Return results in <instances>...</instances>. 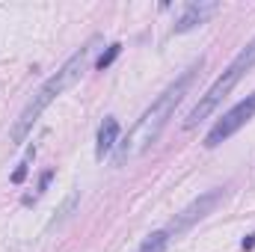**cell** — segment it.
<instances>
[{
  "instance_id": "9c48e42d",
  "label": "cell",
  "mask_w": 255,
  "mask_h": 252,
  "mask_svg": "<svg viewBox=\"0 0 255 252\" xmlns=\"http://www.w3.org/2000/svg\"><path fill=\"white\" fill-rule=\"evenodd\" d=\"M119 51H122V45H119V42H116V45H110V48H107V51H104V54L98 57V63H95V68H98V71H104L107 65H110L113 60H116V57H119Z\"/></svg>"
},
{
  "instance_id": "5b68a950",
  "label": "cell",
  "mask_w": 255,
  "mask_h": 252,
  "mask_svg": "<svg viewBox=\"0 0 255 252\" xmlns=\"http://www.w3.org/2000/svg\"><path fill=\"white\" fill-rule=\"evenodd\" d=\"M226 199V190H211V193H202L196 202H190L181 214H175V220L169 223V229H166V235H169V241H175V238H181V235H187L193 226L199 223V220H205L220 202Z\"/></svg>"
},
{
  "instance_id": "6da1fadb",
  "label": "cell",
  "mask_w": 255,
  "mask_h": 252,
  "mask_svg": "<svg viewBox=\"0 0 255 252\" xmlns=\"http://www.w3.org/2000/svg\"><path fill=\"white\" fill-rule=\"evenodd\" d=\"M199 68H202V60L187 68L139 119H136V125L130 127V133H128L125 139L116 145V154H113V166H125L128 160H133V157H139L157 136H160V130L166 127V122L172 119V113H175V107L184 101V95H187V89H190L193 77L199 74Z\"/></svg>"
},
{
  "instance_id": "ba28073f",
  "label": "cell",
  "mask_w": 255,
  "mask_h": 252,
  "mask_svg": "<svg viewBox=\"0 0 255 252\" xmlns=\"http://www.w3.org/2000/svg\"><path fill=\"white\" fill-rule=\"evenodd\" d=\"M166 247H169V235H166V229H163V232H151L136 252H166Z\"/></svg>"
},
{
  "instance_id": "277c9868",
  "label": "cell",
  "mask_w": 255,
  "mask_h": 252,
  "mask_svg": "<svg viewBox=\"0 0 255 252\" xmlns=\"http://www.w3.org/2000/svg\"><path fill=\"white\" fill-rule=\"evenodd\" d=\"M253 116H255V92L253 95H247L244 101H238V104H235V107L217 122V125L208 130V136H205V148H217V145H223L232 133H238V130L247 125Z\"/></svg>"
},
{
  "instance_id": "52a82bcc",
  "label": "cell",
  "mask_w": 255,
  "mask_h": 252,
  "mask_svg": "<svg viewBox=\"0 0 255 252\" xmlns=\"http://www.w3.org/2000/svg\"><path fill=\"white\" fill-rule=\"evenodd\" d=\"M116 139H119V122L113 116H107L101 127H98V139H95V157L104 160L113 148H116Z\"/></svg>"
},
{
  "instance_id": "7a4b0ae2",
  "label": "cell",
  "mask_w": 255,
  "mask_h": 252,
  "mask_svg": "<svg viewBox=\"0 0 255 252\" xmlns=\"http://www.w3.org/2000/svg\"><path fill=\"white\" fill-rule=\"evenodd\" d=\"M101 45V36H92L86 45H80V51H74L63 65H60V71L57 74H51L39 89H36V95L30 98V104L21 110V116H18V122L12 125V142H24V136L30 133V127L36 125V119L48 110V104L54 101V98H60L68 86H74L77 83V77L83 74V68L89 63V57H92V51Z\"/></svg>"
},
{
  "instance_id": "7c38bea8",
  "label": "cell",
  "mask_w": 255,
  "mask_h": 252,
  "mask_svg": "<svg viewBox=\"0 0 255 252\" xmlns=\"http://www.w3.org/2000/svg\"><path fill=\"white\" fill-rule=\"evenodd\" d=\"M253 247H255V235H250V238L244 241V250H253Z\"/></svg>"
},
{
  "instance_id": "8992f818",
  "label": "cell",
  "mask_w": 255,
  "mask_h": 252,
  "mask_svg": "<svg viewBox=\"0 0 255 252\" xmlns=\"http://www.w3.org/2000/svg\"><path fill=\"white\" fill-rule=\"evenodd\" d=\"M220 12V3H214V0H199V3H187L184 6V12H181V18L175 21V33H187L193 27H199V24H205L211 15H217Z\"/></svg>"
},
{
  "instance_id": "3957f363",
  "label": "cell",
  "mask_w": 255,
  "mask_h": 252,
  "mask_svg": "<svg viewBox=\"0 0 255 252\" xmlns=\"http://www.w3.org/2000/svg\"><path fill=\"white\" fill-rule=\"evenodd\" d=\"M255 65V39L247 45V48H241V54L229 63V68L208 86V92L199 98V104L190 110V116H187V122H184V127H196L199 122H205L226 98H229V92L244 80V74H250V68Z\"/></svg>"
},
{
  "instance_id": "30bf717a",
  "label": "cell",
  "mask_w": 255,
  "mask_h": 252,
  "mask_svg": "<svg viewBox=\"0 0 255 252\" xmlns=\"http://www.w3.org/2000/svg\"><path fill=\"white\" fill-rule=\"evenodd\" d=\"M24 178H27V160H24V163H21L15 172H12V184H21Z\"/></svg>"
},
{
  "instance_id": "8fae6325",
  "label": "cell",
  "mask_w": 255,
  "mask_h": 252,
  "mask_svg": "<svg viewBox=\"0 0 255 252\" xmlns=\"http://www.w3.org/2000/svg\"><path fill=\"white\" fill-rule=\"evenodd\" d=\"M51 178H54V172H45V175H42V181H39V193H45V190H48Z\"/></svg>"
}]
</instances>
